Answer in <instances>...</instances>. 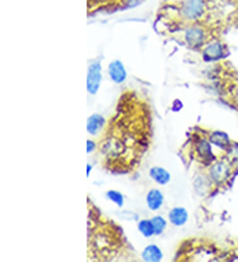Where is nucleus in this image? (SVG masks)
<instances>
[{
    "instance_id": "obj_4",
    "label": "nucleus",
    "mask_w": 238,
    "mask_h": 262,
    "mask_svg": "<svg viewBox=\"0 0 238 262\" xmlns=\"http://www.w3.org/2000/svg\"><path fill=\"white\" fill-rule=\"evenodd\" d=\"M204 0H185L182 5V16L187 21H196L199 18H202L204 13Z\"/></svg>"
},
{
    "instance_id": "obj_1",
    "label": "nucleus",
    "mask_w": 238,
    "mask_h": 262,
    "mask_svg": "<svg viewBox=\"0 0 238 262\" xmlns=\"http://www.w3.org/2000/svg\"><path fill=\"white\" fill-rule=\"evenodd\" d=\"M229 172H231V165L224 159H216L209 165L207 169V176L213 186H221L224 181H226L229 177Z\"/></svg>"
},
{
    "instance_id": "obj_6",
    "label": "nucleus",
    "mask_w": 238,
    "mask_h": 262,
    "mask_svg": "<svg viewBox=\"0 0 238 262\" xmlns=\"http://www.w3.org/2000/svg\"><path fill=\"white\" fill-rule=\"evenodd\" d=\"M194 149H196V154H197V156L202 159L204 164L210 165L212 162L216 161L213 150H212V143L209 142V139H204V137L199 139V140L196 142Z\"/></svg>"
},
{
    "instance_id": "obj_15",
    "label": "nucleus",
    "mask_w": 238,
    "mask_h": 262,
    "mask_svg": "<svg viewBox=\"0 0 238 262\" xmlns=\"http://www.w3.org/2000/svg\"><path fill=\"white\" fill-rule=\"evenodd\" d=\"M137 230L140 231V234L146 238H150L155 236V228H153V224H152V220H140L137 223Z\"/></svg>"
},
{
    "instance_id": "obj_18",
    "label": "nucleus",
    "mask_w": 238,
    "mask_h": 262,
    "mask_svg": "<svg viewBox=\"0 0 238 262\" xmlns=\"http://www.w3.org/2000/svg\"><path fill=\"white\" fill-rule=\"evenodd\" d=\"M228 154H229V156H231L234 161H237L238 162V143H232L231 149L228 150Z\"/></svg>"
},
{
    "instance_id": "obj_3",
    "label": "nucleus",
    "mask_w": 238,
    "mask_h": 262,
    "mask_svg": "<svg viewBox=\"0 0 238 262\" xmlns=\"http://www.w3.org/2000/svg\"><path fill=\"white\" fill-rule=\"evenodd\" d=\"M185 43L190 49L202 48L206 41V33L200 25H190L184 33Z\"/></svg>"
},
{
    "instance_id": "obj_8",
    "label": "nucleus",
    "mask_w": 238,
    "mask_h": 262,
    "mask_svg": "<svg viewBox=\"0 0 238 262\" xmlns=\"http://www.w3.org/2000/svg\"><path fill=\"white\" fill-rule=\"evenodd\" d=\"M146 205L150 211H159L165 205V194L159 189H150L146 194Z\"/></svg>"
},
{
    "instance_id": "obj_21",
    "label": "nucleus",
    "mask_w": 238,
    "mask_h": 262,
    "mask_svg": "<svg viewBox=\"0 0 238 262\" xmlns=\"http://www.w3.org/2000/svg\"><path fill=\"white\" fill-rule=\"evenodd\" d=\"M90 172H91V165H87V176H90Z\"/></svg>"
},
{
    "instance_id": "obj_5",
    "label": "nucleus",
    "mask_w": 238,
    "mask_h": 262,
    "mask_svg": "<svg viewBox=\"0 0 238 262\" xmlns=\"http://www.w3.org/2000/svg\"><path fill=\"white\" fill-rule=\"evenodd\" d=\"M202 55L204 62H216V60H221L225 58L226 49L221 41L215 40V41H210V43H207L204 46Z\"/></svg>"
},
{
    "instance_id": "obj_20",
    "label": "nucleus",
    "mask_w": 238,
    "mask_h": 262,
    "mask_svg": "<svg viewBox=\"0 0 238 262\" xmlns=\"http://www.w3.org/2000/svg\"><path fill=\"white\" fill-rule=\"evenodd\" d=\"M174 106H181V102H179V100H175V103H174ZM174 111H179V107H175Z\"/></svg>"
},
{
    "instance_id": "obj_16",
    "label": "nucleus",
    "mask_w": 238,
    "mask_h": 262,
    "mask_svg": "<svg viewBox=\"0 0 238 262\" xmlns=\"http://www.w3.org/2000/svg\"><path fill=\"white\" fill-rule=\"evenodd\" d=\"M150 220H152V224H153V228H155V236H162L168 227L166 218L162 216V215H156Z\"/></svg>"
},
{
    "instance_id": "obj_9",
    "label": "nucleus",
    "mask_w": 238,
    "mask_h": 262,
    "mask_svg": "<svg viewBox=\"0 0 238 262\" xmlns=\"http://www.w3.org/2000/svg\"><path fill=\"white\" fill-rule=\"evenodd\" d=\"M168 221L174 227H184L188 223V211L182 206H175L168 212Z\"/></svg>"
},
{
    "instance_id": "obj_10",
    "label": "nucleus",
    "mask_w": 238,
    "mask_h": 262,
    "mask_svg": "<svg viewBox=\"0 0 238 262\" xmlns=\"http://www.w3.org/2000/svg\"><path fill=\"white\" fill-rule=\"evenodd\" d=\"M209 142L212 143V146H216L219 147L221 150H229L231 146H232V142L229 139V136L226 134L225 131L221 130H215L209 134Z\"/></svg>"
},
{
    "instance_id": "obj_17",
    "label": "nucleus",
    "mask_w": 238,
    "mask_h": 262,
    "mask_svg": "<svg viewBox=\"0 0 238 262\" xmlns=\"http://www.w3.org/2000/svg\"><path fill=\"white\" fill-rule=\"evenodd\" d=\"M106 198L110 202L115 203L116 206H119V208H122V206H124V202H125V196L118 190H107Z\"/></svg>"
},
{
    "instance_id": "obj_19",
    "label": "nucleus",
    "mask_w": 238,
    "mask_h": 262,
    "mask_svg": "<svg viewBox=\"0 0 238 262\" xmlns=\"http://www.w3.org/2000/svg\"><path fill=\"white\" fill-rule=\"evenodd\" d=\"M94 150H96V143L93 142V140H88V142H87V152H88V154H93Z\"/></svg>"
},
{
    "instance_id": "obj_11",
    "label": "nucleus",
    "mask_w": 238,
    "mask_h": 262,
    "mask_svg": "<svg viewBox=\"0 0 238 262\" xmlns=\"http://www.w3.org/2000/svg\"><path fill=\"white\" fill-rule=\"evenodd\" d=\"M210 186H213V184H212V181H210V179H209V176H207V174L199 172V174H196V176H194V180H193V187H194L196 194H199V196H204V194H207V191H209V189H210Z\"/></svg>"
},
{
    "instance_id": "obj_2",
    "label": "nucleus",
    "mask_w": 238,
    "mask_h": 262,
    "mask_svg": "<svg viewBox=\"0 0 238 262\" xmlns=\"http://www.w3.org/2000/svg\"><path fill=\"white\" fill-rule=\"evenodd\" d=\"M102 83V63L100 60H93L88 65L87 71V92L90 95H96Z\"/></svg>"
},
{
    "instance_id": "obj_14",
    "label": "nucleus",
    "mask_w": 238,
    "mask_h": 262,
    "mask_svg": "<svg viewBox=\"0 0 238 262\" xmlns=\"http://www.w3.org/2000/svg\"><path fill=\"white\" fill-rule=\"evenodd\" d=\"M105 124H106V119H105L103 115H100V114H93V115H90L88 119H87V131H88V134L97 136L100 131L103 130Z\"/></svg>"
},
{
    "instance_id": "obj_12",
    "label": "nucleus",
    "mask_w": 238,
    "mask_h": 262,
    "mask_svg": "<svg viewBox=\"0 0 238 262\" xmlns=\"http://www.w3.org/2000/svg\"><path fill=\"white\" fill-rule=\"evenodd\" d=\"M141 259L144 262H162V259H163V252H162V249L157 245L150 243L141 252Z\"/></svg>"
},
{
    "instance_id": "obj_13",
    "label": "nucleus",
    "mask_w": 238,
    "mask_h": 262,
    "mask_svg": "<svg viewBox=\"0 0 238 262\" xmlns=\"http://www.w3.org/2000/svg\"><path fill=\"white\" fill-rule=\"evenodd\" d=\"M149 177L155 181L156 184L159 186H166L168 183L171 181V174L169 171L165 169L163 167H152L149 169Z\"/></svg>"
},
{
    "instance_id": "obj_7",
    "label": "nucleus",
    "mask_w": 238,
    "mask_h": 262,
    "mask_svg": "<svg viewBox=\"0 0 238 262\" xmlns=\"http://www.w3.org/2000/svg\"><path fill=\"white\" fill-rule=\"evenodd\" d=\"M107 74H109V78L115 84H122L127 80V70L121 60L110 62L107 67Z\"/></svg>"
}]
</instances>
